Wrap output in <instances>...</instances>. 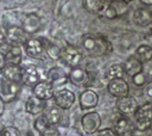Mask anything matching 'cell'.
<instances>
[{
  "label": "cell",
  "instance_id": "cell-16",
  "mask_svg": "<svg viewBox=\"0 0 152 136\" xmlns=\"http://www.w3.org/2000/svg\"><path fill=\"white\" fill-rule=\"evenodd\" d=\"M48 107V101L42 100L33 94L30 95L25 103V111L32 116H38L40 113H44V111Z\"/></svg>",
  "mask_w": 152,
  "mask_h": 136
},
{
  "label": "cell",
  "instance_id": "cell-18",
  "mask_svg": "<svg viewBox=\"0 0 152 136\" xmlns=\"http://www.w3.org/2000/svg\"><path fill=\"white\" fill-rule=\"evenodd\" d=\"M0 74L2 75L4 79L8 80V81H13V82H19L21 84V66H17V64H11V63H6L1 69H0Z\"/></svg>",
  "mask_w": 152,
  "mask_h": 136
},
{
  "label": "cell",
  "instance_id": "cell-36",
  "mask_svg": "<svg viewBox=\"0 0 152 136\" xmlns=\"http://www.w3.org/2000/svg\"><path fill=\"white\" fill-rule=\"evenodd\" d=\"M96 136H118L113 129L110 128H104V129H100L97 131V135Z\"/></svg>",
  "mask_w": 152,
  "mask_h": 136
},
{
  "label": "cell",
  "instance_id": "cell-20",
  "mask_svg": "<svg viewBox=\"0 0 152 136\" xmlns=\"http://www.w3.org/2000/svg\"><path fill=\"white\" fill-rule=\"evenodd\" d=\"M133 128V124L131 122V119L128 118V116H119L113 124V130L118 136H126Z\"/></svg>",
  "mask_w": 152,
  "mask_h": 136
},
{
  "label": "cell",
  "instance_id": "cell-9",
  "mask_svg": "<svg viewBox=\"0 0 152 136\" xmlns=\"http://www.w3.org/2000/svg\"><path fill=\"white\" fill-rule=\"evenodd\" d=\"M6 41L8 42L10 45H24L25 42L27 41V33L23 30L21 26L19 25H13V26H10L7 30H6Z\"/></svg>",
  "mask_w": 152,
  "mask_h": 136
},
{
  "label": "cell",
  "instance_id": "cell-44",
  "mask_svg": "<svg viewBox=\"0 0 152 136\" xmlns=\"http://www.w3.org/2000/svg\"><path fill=\"white\" fill-rule=\"evenodd\" d=\"M135 136H140V135H135Z\"/></svg>",
  "mask_w": 152,
  "mask_h": 136
},
{
  "label": "cell",
  "instance_id": "cell-25",
  "mask_svg": "<svg viewBox=\"0 0 152 136\" xmlns=\"http://www.w3.org/2000/svg\"><path fill=\"white\" fill-rule=\"evenodd\" d=\"M134 56L140 62H150L152 60V47L150 44H140L134 52Z\"/></svg>",
  "mask_w": 152,
  "mask_h": 136
},
{
  "label": "cell",
  "instance_id": "cell-35",
  "mask_svg": "<svg viewBox=\"0 0 152 136\" xmlns=\"http://www.w3.org/2000/svg\"><path fill=\"white\" fill-rule=\"evenodd\" d=\"M40 136H62L59 130L57 129V126H50L46 131H44Z\"/></svg>",
  "mask_w": 152,
  "mask_h": 136
},
{
  "label": "cell",
  "instance_id": "cell-10",
  "mask_svg": "<svg viewBox=\"0 0 152 136\" xmlns=\"http://www.w3.org/2000/svg\"><path fill=\"white\" fill-rule=\"evenodd\" d=\"M49 82L52 84V86H57V87H61L63 85H65L69 79H68V73L66 70L61 67V66H53L51 67L48 72H46V79Z\"/></svg>",
  "mask_w": 152,
  "mask_h": 136
},
{
  "label": "cell",
  "instance_id": "cell-5",
  "mask_svg": "<svg viewBox=\"0 0 152 136\" xmlns=\"http://www.w3.org/2000/svg\"><path fill=\"white\" fill-rule=\"evenodd\" d=\"M61 60L68 67L74 68V67H77L81 64V62L83 60V55L78 50V48H76L75 45L66 44L61 50Z\"/></svg>",
  "mask_w": 152,
  "mask_h": 136
},
{
  "label": "cell",
  "instance_id": "cell-27",
  "mask_svg": "<svg viewBox=\"0 0 152 136\" xmlns=\"http://www.w3.org/2000/svg\"><path fill=\"white\" fill-rule=\"evenodd\" d=\"M97 16L101 18V19H108V20H113V19H116L118 18V13H116V10L115 7L113 6V4H104L101 8V11L97 13Z\"/></svg>",
  "mask_w": 152,
  "mask_h": 136
},
{
  "label": "cell",
  "instance_id": "cell-38",
  "mask_svg": "<svg viewBox=\"0 0 152 136\" xmlns=\"http://www.w3.org/2000/svg\"><path fill=\"white\" fill-rule=\"evenodd\" d=\"M5 42H6V36H5V33L0 30V48L5 44Z\"/></svg>",
  "mask_w": 152,
  "mask_h": 136
},
{
  "label": "cell",
  "instance_id": "cell-7",
  "mask_svg": "<svg viewBox=\"0 0 152 136\" xmlns=\"http://www.w3.org/2000/svg\"><path fill=\"white\" fill-rule=\"evenodd\" d=\"M52 99H53L55 105L64 111V110H69L75 104L76 95L72 91H70L68 88H61L58 91H55Z\"/></svg>",
  "mask_w": 152,
  "mask_h": 136
},
{
  "label": "cell",
  "instance_id": "cell-32",
  "mask_svg": "<svg viewBox=\"0 0 152 136\" xmlns=\"http://www.w3.org/2000/svg\"><path fill=\"white\" fill-rule=\"evenodd\" d=\"M1 136H20V132L18 128L13 125H8L1 128Z\"/></svg>",
  "mask_w": 152,
  "mask_h": 136
},
{
  "label": "cell",
  "instance_id": "cell-45",
  "mask_svg": "<svg viewBox=\"0 0 152 136\" xmlns=\"http://www.w3.org/2000/svg\"><path fill=\"white\" fill-rule=\"evenodd\" d=\"M0 2H1V0H0Z\"/></svg>",
  "mask_w": 152,
  "mask_h": 136
},
{
  "label": "cell",
  "instance_id": "cell-23",
  "mask_svg": "<svg viewBox=\"0 0 152 136\" xmlns=\"http://www.w3.org/2000/svg\"><path fill=\"white\" fill-rule=\"evenodd\" d=\"M122 64H124V68H125V74H127L129 76H133L134 74L140 73L144 69L142 62H140L134 55L128 56Z\"/></svg>",
  "mask_w": 152,
  "mask_h": 136
},
{
  "label": "cell",
  "instance_id": "cell-17",
  "mask_svg": "<svg viewBox=\"0 0 152 136\" xmlns=\"http://www.w3.org/2000/svg\"><path fill=\"white\" fill-rule=\"evenodd\" d=\"M20 26L23 27V30H24L27 35L36 33V32L42 27L40 17H39L37 13H28V14L25 16V18H23Z\"/></svg>",
  "mask_w": 152,
  "mask_h": 136
},
{
  "label": "cell",
  "instance_id": "cell-15",
  "mask_svg": "<svg viewBox=\"0 0 152 136\" xmlns=\"http://www.w3.org/2000/svg\"><path fill=\"white\" fill-rule=\"evenodd\" d=\"M32 94L42 100H50L53 98L55 94V87L52 86L51 82H49L48 80H42L39 81L33 88H32Z\"/></svg>",
  "mask_w": 152,
  "mask_h": 136
},
{
  "label": "cell",
  "instance_id": "cell-13",
  "mask_svg": "<svg viewBox=\"0 0 152 136\" xmlns=\"http://www.w3.org/2000/svg\"><path fill=\"white\" fill-rule=\"evenodd\" d=\"M115 106L118 109V111L124 115V116H129V115H134V112L137 111L139 104H138V100L132 97V95H126V97H122V98H118L116 99V103H115Z\"/></svg>",
  "mask_w": 152,
  "mask_h": 136
},
{
  "label": "cell",
  "instance_id": "cell-19",
  "mask_svg": "<svg viewBox=\"0 0 152 136\" xmlns=\"http://www.w3.org/2000/svg\"><path fill=\"white\" fill-rule=\"evenodd\" d=\"M132 18H133L134 24L140 27H147V26L152 25V12L148 11L147 8L139 7V8L134 10Z\"/></svg>",
  "mask_w": 152,
  "mask_h": 136
},
{
  "label": "cell",
  "instance_id": "cell-29",
  "mask_svg": "<svg viewBox=\"0 0 152 136\" xmlns=\"http://www.w3.org/2000/svg\"><path fill=\"white\" fill-rule=\"evenodd\" d=\"M103 5H104V4H103L101 0H83V6H84V8H86L88 12L93 13V14H97V13L101 11V8H102Z\"/></svg>",
  "mask_w": 152,
  "mask_h": 136
},
{
  "label": "cell",
  "instance_id": "cell-1",
  "mask_svg": "<svg viewBox=\"0 0 152 136\" xmlns=\"http://www.w3.org/2000/svg\"><path fill=\"white\" fill-rule=\"evenodd\" d=\"M81 45L86 54L93 57L107 55L113 50L112 43L106 38V36L102 35L86 33L81 38Z\"/></svg>",
  "mask_w": 152,
  "mask_h": 136
},
{
  "label": "cell",
  "instance_id": "cell-33",
  "mask_svg": "<svg viewBox=\"0 0 152 136\" xmlns=\"http://www.w3.org/2000/svg\"><path fill=\"white\" fill-rule=\"evenodd\" d=\"M142 94H144L145 99H146L148 103H152V81L147 82V84L144 86Z\"/></svg>",
  "mask_w": 152,
  "mask_h": 136
},
{
  "label": "cell",
  "instance_id": "cell-26",
  "mask_svg": "<svg viewBox=\"0 0 152 136\" xmlns=\"http://www.w3.org/2000/svg\"><path fill=\"white\" fill-rule=\"evenodd\" d=\"M124 75H125V68L122 63H118V62L112 63L107 69V78L109 80L124 78Z\"/></svg>",
  "mask_w": 152,
  "mask_h": 136
},
{
  "label": "cell",
  "instance_id": "cell-11",
  "mask_svg": "<svg viewBox=\"0 0 152 136\" xmlns=\"http://www.w3.org/2000/svg\"><path fill=\"white\" fill-rule=\"evenodd\" d=\"M68 79H69V82L72 84L74 86H77V87L88 86L89 72L86 68L77 66V67L70 68V72L68 73Z\"/></svg>",
  "mask_w": 152,
  "mask_h": 136
},
{
  "label": "cell",
  "instance_id": "cell-21",
  "mask_svg": "<svg viewBox=\"0 0 152 136\" xmlns=\"http://www.w3.org/2000/svg\"><path fill=\"white\" fill-rule=\"evenodd\" d=\"M43 45H44V50H45V55L52 60V61H58L61 60V50L62 48H59L55 42H52L51 39L49 38H45V37H42L40 38Z\"/></svg>",
  "mask_w": 152,
  "mask_h": 136
},
{
  "label": "cell",
  "instance_id": "cell-24",
  "mask_svg": "<svg viewBox=\"0 0 152 136\" xmlns=\"http://www.w3.org/2000/svg\"><path fill=\"white\" fill-rule=\"evenodd\" d=\"M6 63L20 66L23 60V49L21 45H10L8 50L5 52Z\"/></svg>",
  "mask_w": 152,
  "mask_h": 136
},
{
  "label": "cell",
  "instance_id": "cell-40",
  "mask_svg": "<svg viewBox=\"0 0 152 136\" xmlns=\"http://www.w3.org/2000/svg\"><path fill=\"white\" fill-rule=\"evenodd\" d=\"M4 110H5V103L0 99V117H1L2 113H4Z\"/></svg>",
  "mask_w": 152,
  "mask_h": 136
},
{
  "label": "cell",
  "instance_id": "cell-8",
  "mask_svg": "<svg viewBox=\"0 0 152 136\" xmlns=\"http://www.w3.org/2000/svg\"><path fill=\"white\" fill-rule=\"evenodd\" d=\"M108 93L114 98H122L129 94V85L124 78L112 79L107 84Z\"/></svg>",
  "mask_w": 152,
  "mask_h": 136
},
{
  "label": "cell",
  "instance_id": "cell-43",
  "mask_svg": "<svg viewBox=\"0 0 152 136\" xmlns=\"http://www.w3.org/2000/svg\"><path fill=\"white\" fill-rule=\"evenodd\" d=\"M0 136H1V129H0Z\"/></svg>",
  "mask_w": 152,
  "mask_h": 136
},
{
  "label": "cell",
  "instance_id": "cell-4",
  "mask_svg": "<svg viewBox=\"0 0 152 136\" xmlns=\"http://www.w3.org/2000/svg\"><path fill=\"white\" fill-rule=\"evenodd\" d=\"M100 126H101V116L99 112L90 110L87 111L81 117V128L83 132L88 135L95 134L100 130Z\"/></svg>",
  "mask_w": 152,
  "mask_h": 136
},
{
  "label": "cell",
  "instance_id": "cell-22",
  "mask_svg": "<svg viewBox=\"0 0 152 136\" xmlns=\"http://www.w3.org/2000/svg\"><path fill=\"white\" fill-rule=\"evenodd\" d=\"M44 115H45V117H46V119H48V122H49V124L51 126H57L58 124H61L62 119L64 117L63 110L59 109L56 105L46 107V110L44 111Z\"/></svg>",
  "mask_w": 152,
  "mask_h": 136
},
{
  "label": "cell",
  "instance_id": "cell-3",
  "mask_svg": "<svg viewBox=\"0 0 152 136\" xmlns=\"http://www.w3.org/2000/svg\"><path fill=\"white\" fill-rule=\"evenodd\" d=\"M20 89H21V84L19 82L8 81L4 78L0 80V99L5 104L15 100L20 93Z\"/></svg>",
  "mask_w": 152,
  "mask_h": 136
},
{
  "label": "cell",
  "instance_id": "cell-6",
  "mask_svg": "<svg viewBox=\"0 0 152 136\" xmlns=\"http://www.w3.org/2000/svg\"><path fill=\"white\" fill-rule=\"evenodd\" d=\"M21 84L27 87H34L39 81H42V75L39 68L33 64L28 63L25 66H21Z\"/></svg>",
  "mask_w": 152,
  "mask_h": 136
},
{
  "label": "cell",
  "instance_id": "cell-30",
  "mask_svg": "<svg viewBox=\"0 0 152 136\" xmlns=\"http://www.w3.org/2000/svg\"><path fill=\"white\" fill-rule=\"evenodd\" d=\"M131 80L135 87H144L147 84V78H146V74L144 72L134 74L133 76H131Z\"/></svg>",
  "mask_w": 152,
  "mask_h": 136
},
{
  "label": "cell",
  "instance_id": "cell-28",
  "mask_svg": "<svg viewBox=\"0 0 152 136\" xmlns=\"http://www.w3.org/2000/svg\"><path fill=\"white\" fill-rule=\"evenodd\" d=\"M50 126H51V125L49 124V122H48V119H46V117H45L44 113L38 115V116L36 117V119L33 120V128H34V130H36L39 135H42L44 131H46Z\"/></svg>",
  "mask_w": 152,
  "mask_h": 136
},
{
  "label": "cell",
  "instance_id": "cell-39",
  "mask_svg": "<svg viewBox=\"0 0 152 136\" xmlns=\"http://www.w3.org/2000/svg\"><path fill=\"white\" fill-rule=\"evenodd\" d=\"M145 6H152V0H139Z\"/></svg>",
  "mask_w": 152,
  "mask_h": 136
},
{
  "label": "cell",
  "instance_id": "cell-34",
  "mask_svg": "<svg viewBox=\"0 0 152 136\" xmlns=\"http://www.w3.org/2000/svg\"><path fill=\"white\" fill-rule=\"evenodd\" d=\"M64 136H83V132L76 126H70L65 130Z\"/></svg>",
  "mask_w": 152,
  "mask_h": 136
},
{
  "label": "cell",
  "instance_id": "cell-41",
  "mask_svg": "<svg viewBox=\"0 0 152 136\" xmlns=\"http://www.w3.org/2000/svg\"><path fill=\"white\" fill-rule=\"evenodd\" d=\"M103 4H110V2H113L114 0H101Z\"/></svg>",
  "mask_w": 152,
  "mask_h": 136
},
{
  "label": "cell",
  "instance_id": "cell-14",
  "mask_svg": "<svg viewBox=\"0 0 152 136\" xmlns=\"http://www.w3.org/2000/svg\"><path fill=\"white\" fill-rule=\"evenodd\" d=\"M25 49V52L27 56L32 58H43L45 56L44 45L40 41V38H27L25 44L23 45Z\"/></svg>",
  "mask_w": 152,
  "mask_h": 136
},
{
  "label": "cell",
  "instance_id": "cell-2",
  "mask_svg": "<svg viewBox=\"0 0 152 136\" xmlns=\"http://www.w3.org/2000/svg\"><path fill=\"white\" fill-rule=\"evenodd\" d=\"M135 126L140 131H145L150 129L152 124V103L146 101L142 105H139L137 111L134 112Z\"/></svg>",
  "mask_w": 152,
  "mask_h": 136
},
{
  "label": "cell",
  "instance_id": "cell-31",
  "mask_svg": "<svg viewBox=\"0 0 152 136\" xmlns=\"http://www.w3.org/2000/svg\"><path fill=\"white\" fill-rule=\"evenodd\" d=\"M113 6L115 7V10H116V13H118V18L119 17H122L127 11H128V4H126V2H124V1H121V0H114L113 2Z\"/></svg>",
  "mask_w": 152,
  "mask_h": 136
},
{
  "label": "cell",
  "instance_id": "cell-42",
  "mask_svg": "<svg viewBox=\"0 0 152 136\" xmlns=\"http://www.w3.org/2000/svg\"><path fill=\"white\" fill-rule=\"evenodd\" d=\"M121 1H124V2H126V4H129V2H132L133 0H121Z\"/></svg>",
  "mask_w": 152,
  "mask_h": 136
},
{
  "label": "cell",
  "instance_id": "cell-12",
  "mask_svg": "<svg viewBox=\"0 0 152 136\" xmlns=\"http://www.w3.org/2000/svg\"><path fill=\"white\" fill-rule=\"evenodd\" d=\"M78 104L81 110H93L99 104V94L91 88H86L78 97Z\"/></svg>",
  "mask_w": 152,
  "mask_h": 136
},
{
  "label": "cell",
  "instance_id": "cell-37",
  "mask_svg": "<svg viewBox=\"0 0 152 136\" xmlns=\"http://www.w3.org/2000/svg\"><path fill=\"white\" fill-rule=\"evenodd\" d=\"M6 64V60H5V52H2L0 50V69Z\"/></svg>",
  "mask_w": 152,
  "mask_h": 136
}]
</instances>
